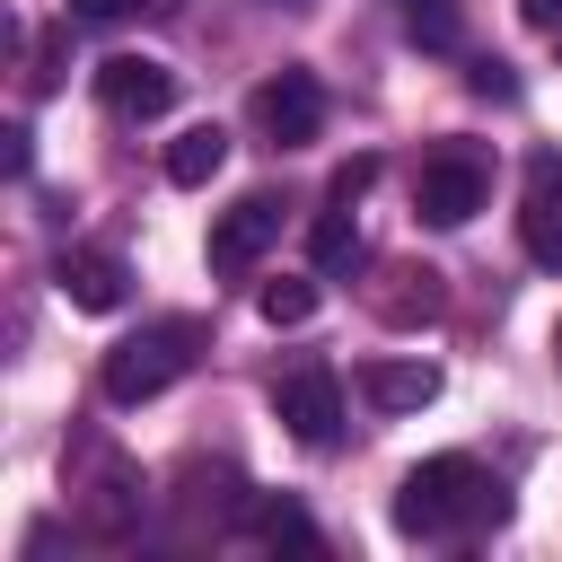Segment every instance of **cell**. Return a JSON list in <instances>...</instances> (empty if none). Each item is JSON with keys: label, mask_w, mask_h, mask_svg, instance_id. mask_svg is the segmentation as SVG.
I'll list each match as a JSON object with an SVG mask.
<instances>
[{"label": "cell", "mask_w": 562, "mask_h": 562, "mask_svg": "<svg viewBox=\"0 0 562 562\" xmlns=\"http://www.w3.org/2000/svg\"><path fill=\"white\" fill-rule=\"evenodd\" d=\"M509 518V483L483 474L474 457H422L395 483V536L413 544H448V536H483Z\"/></svg>", "instance_id": "6da1fadb"}, {"label": "cell", "mask_w": 562, "mask_h": 562, "mask_svg": "<svg viewBox=\"0 0 562 562\" xmlns=\"http://www.w3.org/2000/svg\"><path fill=\"white\" fill-rule=\"evenodd\" d=\"M404 35H413V44H457V9H448V0H413V9H404Z\"/></svg>", "instance_id": "9a60e30c"}, {"label": "cell", "mask_w": 562, "mask_h": 562, "mask_svg": "<svg viewBox=\"0 0 562 562\" xmlns=\"http://www.w3.org/2000/svg\"><path fill=\"white\" fill-rule=\"evenodd\" d=\"M316 123H325V88H316L307 70H272V79L255 88V132H263L272 149H307Z\"/></svg>", "instance_id": "8992f818"}, {"label": "cell", "mask_w": 562, "mask_h": 562, "mask_svg": "<svg viewBox=\"0 0 562 562\" xmlns=\"http://www.w3.org/2000/svg\"><path fill=\"white\" fill-rule=\"evenodd\" d=\"M553 44H562V35H553Z\"/></svg>", "instance_id": "d4e9b609"}, {"label": "cell", "mask_w": 562, "mask_h": 562, "mask_svg": "<svg viewBox=\"0 0 562 562\" xmlns=\"http://www.w3.org/2000/svg\"><path fill=\"white\" fill-rule=\"evenodd\" d=\"M483 158L474 149H430L422 158V176H413V211L430 220V228H465L474 211H483Z\"/></svg>", "instance_id": "277c9868"}, {"label": "cell", "mask_w": 562, "mask_h": 562, "mask_svg": "<svg viewBox=\"0 0 562 562\" xmlns=\"http://www.w3.org/2000/svg\"><path fill=\"white\" fill-rule=\"evenodd\" d=\"M272 413H281V430H290L299 448H334V439H342V378H334L325 360H307V369L272 378Z\"/></svg>", "instance_id": "3957f363"}, {"label": "cell", "mask_w": 562, "mask_h": 562, "mask_svg": "<svg viewBox=\"0 0 562 562\" xmlns=\"http://www.w3.org/2000/svg\"><path fill=\"white\" fill-rule=\"evenodd\" d=\"M53 290H61L70 307L105 316V307H123V299H132V272H123V255H105V246H70V255L53 263Z\"/></svg>", "instance_id": "ba28073f"}, {"label": "cell", "mask_w": 562, "mask_h": 562, "mask_svg": "<svg viewBox=\"0 0 562 562\" xmlns=\"http://www.w3.org/2000/svg\"><path fill=\"white\" fill-rule=\"evenodd\" d=\"M255 527H263L272 544H316V527H307V518H299L290 501H263V509H255Z\"/></svg>", "instance_id": "2e32d148"}, {"label": "cell", "mask_w": 562, "mask_h": 562, "mask_svg": "<svg viewBox=\"0 0 562 562\" xmlns=\"http://www.w3.org/2000/svg\"><path fill=\"white\" fill-rule=\"evenodd\" d=\"M220 167H228V132L220 123H184L167 140V184H211Z\"/></svg>", "instance_id": "8fae6325"}, {"label": "cell", "mask_w": 562, "mask_h": 562, "mask_svg": "<svg viewBox=\"0 0 562 562\" xmlns=\"http://www.w3.org/2000/svg\"><path fill=\"white\" fill-rule=\"evenodd\" d=\"M202 342H211L202 316H158V325H140V334H123V342L105 351V369H97L105 404H149V395H167V386L202 360Z\"/></svg>", "instance_id": "7a4b0ae2"}, {"label": "cell", "mask_w": 562, "mask_h": 562, "mask_svg": "<svg viewBox=\"0 0 562 562\" xmlns=\"http://www.w3.org/2000/svg\"><path fill=\"white\" fill-rule=\"evenodd\" d=\"M369 184H378V158H342V167H334V184H325V193H334V202H360V193H369Z\"/></svg>", "instance_id": "e0dca14e"}, {"label": "cell", "mask_w": 562, "mask_h": 562, "mask_svg": "<svg viewBox=\"0 0 562 562\" xmlns=\"http://www.w3.org/2000/svg\"><path fill=\"white\" fill-rule=\"evenodd\" d=\"M360 395H369V413H422L439 395V369L430 360H369L360 369Z\"/></svg>", "instance_id": "30bf717a"}, {"label": "cell", "mask_w": 562, "mask_h": 562, "mask_svg": "<svg viewBox=\"0 0 562 562\" xmlns=\"http://www.w3.org/2000/svg\"><path fill=\"white\" fill-rule=\"evenodd\" d=\"M378 316H386V325H430V316H439V272H430V263H395L386 290H378Z\"/></svg>", "instance_id": "7c38bea8"}, {"label": "cell", "mask_w": 562, "mask_h": 562, "mask_svg": "<svg viewBox=\"0 0 562 562\" xmlns=\"http://www.w3.org/2000/svg\"><path fill=\"white\" fill-rule=\"evenodd\" d=\"M518 237L544 272H562V158H536L527 167V202H518Z\"/></svg>", "instance_id": "9c48e42d"}, {"label": "cell", "mask_w": 562, "mask_h": 562, "mask_svg": "<svg viewBox=\"0 0 562 562\" xmlns=\"http://www.w3.org/2000/svg\"><path fill=\"white\" fill-rule=\"evenodd\" d=\"M61 9H70V18H97V26H105V18H132L140 0H61Z\"/></svg>", "instance_id": "7402d4cb"}, {"label": "cell", "mask_w": 562, "mask_h": 562, "mask_svg": "<svg viewBox=\"0 0 562 562\" xmlns=\"http://www.w3.org/2000/svg\"><path fill=\"white\" fill-rule=\"evenodd\" d=\"M26 79H35V88H61V35L35 44V70H26Z\"/></svg>", "instance_id": "d6986e66"}, {"label": "cell", "mask_w": 562, "mask_h": 562, "mask_svg": "<svg viewBox=\"0 0 562 562\" xmlns=\"http://www.w3.org/2000/svg\"><path fill=\"white\" fill-rule=\"evenodd\" d=\"M272 9H307V0H272Z\"/></svg>", "instance_id": "603a6c76"}, {"label": "cell", "mask_w": 562, "mask_h": 562, "mask_svg": "<svg viewBox=\"0 0 562 562\" xmlns=\"http://www.w3.org/2000/svg\"><path fill=\"white\" fill-rule=\"evenodd\" d=\"M272 237H281V202H272V193H237V202L211 220V272H255Z\"/></svg>", "instance_id": "52a82bcc"}, {"label": "cell", "mask_w": 562, "mask_h": 562, "mask_svg": "<svg viewBox=\"0 0 562 562\" xmlns=\"http://www.w3.org/2000/svg\"><path fill=\"white\" fill-rule=\"evenodd\" d=\"M307 263H316V272H351V263H360V220H351V202L325 193V211H316V228H307Z\"/></svg>", "instance_id": "4fadbf2b"}, {"label": "cell", "mask_w": 562, "mask_h": 562, "mask_svg": "<svg viewBox=\"0 0 562 562\" xmlns=\"http://www.w3.org/2000/svg\"><path fill=\"white\" fill-rule=\"evenodd\" d=\"M474 97H518V79H509V61H474Z\"/></svg>", "instance_id": "ffe728a7"}, {"label": "cell", "mask_w": 562, "mask_h": 562, "mask_svg": "<svg viewBox=\"0 0 562 562\" xmlns=\"http://www.w3.org/2000/svg\"><path fill=\"white\" fill-rule=\"evenodd\" d=\"M518 18H527L536 35H562V0H518Z\"/></svg>", "instance_id": "44dd1931"}, {"label": "cell", "mask_w": 562, "mask_h": 562, "mask_svg": "<svg viewBox=\"0 0 562 562\" xmlns=\"http://www.w3.org/2000/svg\"><path fill=\"white\" fill-rule=\"evenodd\" d=\"M553 351H562V325H553Z\"/></svg>", "instance_id": "cb8c5ba5"}, {"label": "cell", "mask_w": 562, "mask_h": 562, "mask_svg": "<svg viewBox=\"0 0 562 562\" xmlns=\"http://www.w3.org/2000/svg\"><path fill=\"white\" fill-rule=\"evenodd\" d=\"M0 167H9V176H26V167H35V132H26V123H9V132H0Z\"/></svg>", "instance_id": "ac0fdd59"}, {"label": "cell", "mask_w": 562, "mask_h": 562, "mask_svg": "<svg viewBox=\"0 0 562 562\" xmlns=\"http://www.w3.org/2000/svg\"><path fill=\"white\" fill-rule=\"evenodd\" d=\"M97 105L114 123H158L176 105V70L149 61V53H114V61H97Z\"/></svg>", "instance_id": "5b68a950"}, {"label": "cell", "mask_w": 562, "mask_h": 562, "mask_svg": "<svg viewBox=\"0 0 562 562\" xmlns=\"http://www.w3.org/2000/svg\"><path fill=\"white\" fill-rule=\"evenodd\" d=\"M255 307H263V325H307V316H316V281L281 272V281H263V290H255Z\"/></svg>", "instance_id": "5bb4252c"}]
</instances>
